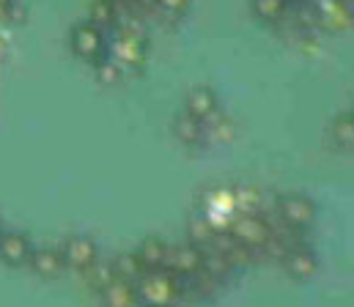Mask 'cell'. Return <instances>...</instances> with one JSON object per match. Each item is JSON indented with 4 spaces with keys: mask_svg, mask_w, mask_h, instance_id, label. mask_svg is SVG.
Instances as JSON below:
<instances>
[{
    "mask_svg": "<svg viewBox=\"0 0 354 307\" xmlns=\"http://www.w3.org/2000/svg\"><path fill=\"white\" fill-rule=\"evenodd\" d=\"M184 291V277L168 269H151L135 283L138 302L143 307H174Z\"/></svg>",
    "mask_w": 354,
    "mask_h": 307,
    "instance_id": "obj_1",
    "label": "cell"
},
{
    "mask_svg": "<svg viewBox=\"0 0 354 307\" xmlns=\"http://www.w3.org/2000/svg\"><path fill=\"white\" fill-rule=\"evenodd\" d=\"M69 44H72V52L83 61H99L107 55V36L102 28L91 25V22H80L72 28V36H69Z\"/></svg>",
    "mask_w": 354,
    "mask_h": 307,
    "instance_id": "obj_2",
    "label": "cell"
},
{
    "mask_svg": "<svg viewBox=\"0 0 354 307\" xmlns=\"http://www.w3.org/2000/svg\"><path fill=\"white\" fill-rule=\"evenodd\" d=\"M228 233H231L242 247H248V250H261L264 241L269 239V233H272V228H269V222H266L261 214L250 211V214H236Z\"/></svg>",
    "mask_w": 354,
    "mask_h": 307,
    "instance_id": "obj_3",
    "label": "cell"
},
{
    "mask_svg": "<svg viewBox=\"0 0 354 307\" xmlns=\"http://www.w3.org/2000/svg\"><path fill=\"white\" fill-rule=\"evenodd\" d=\"M107 58H113L121 69H135L146 61V41L140 39V33L124 30L107 44Z\"/></svg>",
    "mask_w": 354,
    "mask_h": 307,
    "instance_id": "obj_4",
    "label": "cell"
},
{
    "mask_svg": "<svg viewBox=\"0 0 354 307\" xmlns=\"http://www.w3.org/2000/svg\"><path fill=\"white\" fill-rule=\"evenodd\" d=\"M277 214L288 228L305 230V228H310L316 222V204L310 198H305V195H286L277 204Z\"/></svg>",
    "mask_w": 354,
    "mask_h": 307,
    "instance_id": "obj_5",
    "label": "cell"
},
{
    "mask_svg": "<svg viewBox=\"0 0 354 307\" xmlns=\"http://www.w3.org/2000/svg\"><path fill=\"white\" fill-rule=\"evenodd\" d=\"M64 264L66 266H75V269H91L96 261H99V247L96 241L88 236H69L64 241Z\"/></svg>",
    "mask_w": 354,
    "mask_h": 307,
    "instance_id": "obj_6",
    "label": "cell"
},
{
    "mask_svg": "<svg viewBox=\"0 0 354 307\" xmlns=\"http://www.w3.org/2000/svg\"><path fill=\"white\" fill-rule=\"evenodd\" d=\"M201 264H203V252L198 244H176L168 250L165 269L171 275H178V277H189L201 269Z\"/></svg>",
    "mask_w": 354,
    "mask_h": 307,
    "instance_id": "obj_7",
    "label": "cell"
},
{
    "mask_svg": "<svg viewBox=\"0 0 354 307\" xmlns=\"http://www.w3.org/2000/svg\"><path fill=\"white\" fill-rule=\"evenodd\" d=\"M184 112H189L195 121L206 123L209 118H214L220 112V99L209 86H195L184 99Z\"/></svg>",
    "mask_w": 354,
    "mask_h": 307,
    "instance_id": "obj_8",
    "label": "cell"
},
{
    "mask_svg": "<svg viewBox=\"0 0 354 307\" xmlns=\"http://www.w3.org/2000/svg\"><path fill=\"white\" fill-rule=\"evenodd\" d=\"M283 269H286V275L294 277V280H310V277L316 275V269H319V258H316L313 250L297 244V247H291V250L283 255Z\"/></svg>",
    "mask_w": 354,
    "mask_h": 307,
    "instance_id": "obj_9",
    "label": "cell"
},
{
    "mask_svg": "<svg viewBox=\"0 0 354 307\" xmlns=\"http://www.w3.org/2000/svg\"><path fill=\"white\" fill-rule=\"evenodd\" d=\"M28 264L41 277H58L64 272V266H66L58 247H33L30 255H28Z\"/></svg>",
    "mask_w": 354,
    "mask_h": 307,
    "instance_id": "obj_10",
    "label": "cell"
},
{
    "mask_svg": "<svg viewBox=\"0 0 354 307\" xmlns=\"http://www.w3.org/2000/svg\"><path fill=\"white\" fill-rule=\"evenodd\" d=\"M30 250H33V244H30V239H28L25 233L11 230V233H3V236H0V258H3L6 264H11V266L28 264Z\"/></svg>",
    "mask_w": 354,
    "mask_h": 307,
    "instance_id": "obj_11",
    "label": "cell"
},
{
    "mask_svg": "<svg viewBox=\"0 0 354 307\" xmlns=\"http://www.w3.org/2000/svg\"><path fill=\"white\" fill-rule=\"evenodd\" d=\"M102 294V302L104 307H135L138 305V294H135V286L121 280V277H113L110 283H104L99 288Z\"/></svg>",
    "mask_w": 354,
    "mask_h": 307,
    "instance_id": "obj_12",
    "label": "cell"
},
{
    "mask_svg": "<svg viewBox=\"0 0 354 307\" xmlns=\"http://www.w3.org/2000/svg\"><path fill=\"white\" fill-rule=\"evenodd\" d=\"M168 250H171V247H168L162 239H146L135 255H138V258H140V264L151 272V269H165Z\"/></svg>",
    "mask_w": 354,
    "mask_h": 307,
    "instance_id": "obj_13",
    "label": "cell"
},
{
    "mask_svg": "<svg viewBox=\"0 0 354 307\" xmlns=\"http://www.w3.org/2000/svg\"><path fill=\"white\" fill-rule=\"evenodd\" d=\"M174 135H176L181 143L195 146V143H201V140H203L206 126H203L201 121H195L189 112H178L176 118H174Z\"/></svg>",
    "mask_w": 354,
    "mask_h": 307,
    "instance_id": "obj_14",
    "label": "cell"
},
{
    "mask_svg": "<svg viewBox=\"0 0 354 307\" xmlns=\"http://www.w3.org/2000/svg\"><path fill=\"white\" fill-rule=\"evenodd\" d=\"M110 266H113V275H115V277H121V280H127V283H132V286L149 272V269L140 264V258L132 255V252H121Z\"/></svg>",
    "mask_w": 354,
    "mask_h": 307,
    "instance_id": "obj_15",
    "label": "cell"
},
{
    "mask_svg": "<svg viewBox=\"0 0 354 307\" xmlns=\"http://www.w3.org/2000/svg\"><path fill=\"white\" fill-rule=\"evenodd\" d=\"M88 22L107 30V28H115L118 25V6H113L110 0H93L88 8Z\"/></svg>",
    "mask_w": 354,
    "mask_h": 307,
    "instance_id": "obj_16",
    "label": "cell"
},
{
    "mask_svg": "<svg viewBox=\"0 0 354 307\" xmlns=\"http://www.w3.org/2000/svg\"><path fill=\"white\" fill-rule=\"evenodd\" d=\"M250 8L259 19L264 22H277L288 14V0H250Z\"/></svg>",
    "mask_w": 354,
    "mask_h": 307,
    "instance_id": "obj_17",
    "label": "cell"
},
{
    "mask_svg": "<svg viewBox=\"0 0 354 307\" xmlns=\"http://www.w3.org/2000/svg\"><path fill=\"white\" fill-rule=\"evenodd\" d=\"M352 135H354L352 112H341V115L333 121V137L338 140V146H344V148H352Z\"/></svg>",
    "mask_w": 354,
    "mask_h": 307,
    "instance_id": "obj_18",
    "label": "cell"
},
{
    "mask_svg": "<svg viewBox=\"0 0 354 307\" xmlns=\"http://www.w3.org/2000/svg\"><path fill=\"white\" fill-rule=\"evenodd\" d=\"M96 77H99V83H104V86H115L121 77H124V69L113 61V58H99L96 61Z\"/></svg>",
    "mask_w": 354,
    "mask_h": 307,
    "instance_id": "obj_19",
    "label": "cell"
},
{
    "mask_svg": "<svg viewBox=\"0 0 354 307\" xmlns=\"http://www.w3.org/2000/svg\"><path fill=\"white\" fill-rule=\"evenodd\" d=\"M157 6H162L165 11H184L189 6V0H154Z\"/></svg>",
    "mask_w": 354,
    "mask_h": 307,
    "instance_id": "obj_20",
    "label": "cell"
},
{
    "mask_svg": "<svg viewBox=\"0 0 354 307\" xmlns=\"http://www.w3.org/2000/svg\"><path fill=\"white\" fill-rule=\"evenodd\" d=\"M17 0H0V8H8V6H14Z\"/></svg>",
    "mask_w": 354,
    "mask_h": 307,
    "instance_id": "obj_21",
    "label": "cell"
},
{
    "mask_svg": "<svg viewBox=\"0 0 354 307\" xmlns=\"http://www.w3.org/2000/svg\"><path fill=\"white\" fill-rule=\"evenodd\" d=\"M110 3H113V6H118V8H121V6H127V0H110Z\"/></svg>",
    "mask_w": 354,
    "mask_h": 307,
    "instance_id": "obj_22",
    "label": "cell"
}]
</instances>
